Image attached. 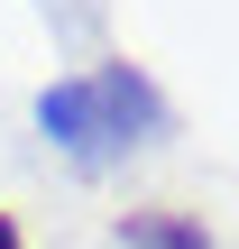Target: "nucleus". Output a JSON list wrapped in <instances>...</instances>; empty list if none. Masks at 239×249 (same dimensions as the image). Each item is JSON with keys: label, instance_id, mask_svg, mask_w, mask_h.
<instances>
[{"label": "nucleus", "instance_id": "obj_1", "mask_svg": "<svg viewBox=\"0 0 239 249\" xmlns=\"http://www.w3.org/2000/svg\"><path fill=\"white\" fill-rule=\"evenodd\" d=\"M37 129L74 157V166H120L129 148H147L166 129V92L138 65H92L37 92Z\"/></svg>", "mask_w": 239, "mask_h": 249}, {"label": "nucleus", "instance_id": "obj_2", "mask_svg": "<svg viewBox=\"0 0 239 249\" xmlns=\"http://www.w3.org/2000/svg\"><path fill=\"white\" fill-rule=\"evenodd\" d=\"M120 240H129V249H212L193 213H129V222H120Z\"/></svg>", "mask_w": 239, "mask_h": 249}, {"label": "nucleus", "instance_id": "obj_3", "mask_svg": "<svg viewBox=\"0 0 239 249\" xmlns=\"http://www.w3.org/2000/svg\"><path fill=\"white\" fill-rule=\"evenodd\" d=\"M0 249H18V222H9V213H0Z\"/></svg>", "mask_w": 239, "mask_h": 249}]
</instances>
